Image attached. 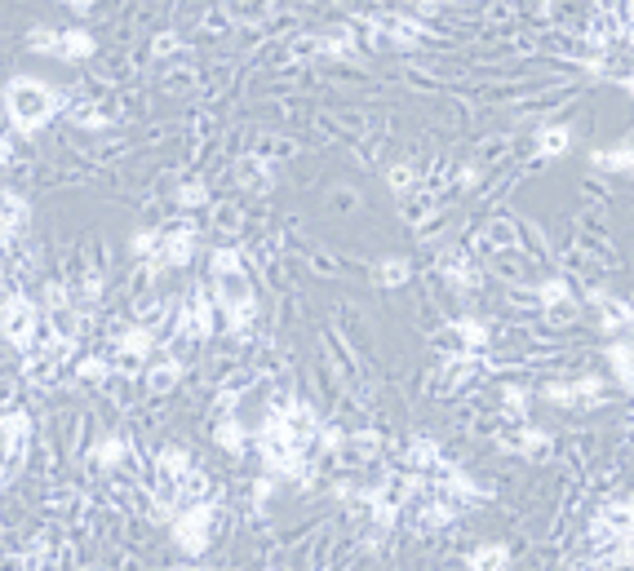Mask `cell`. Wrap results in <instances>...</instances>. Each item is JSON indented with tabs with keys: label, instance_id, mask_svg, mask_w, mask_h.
Masks as SVG:
<instances>
[{
	"label": "cell",
	"instance_id": "6da1fadb",
	"mask_svg": "<svg viewBox=\"0 0 634 571\" xmlns=\"http://www.w3.org/2000/svg\"><path fill=\"white\" fill-rule=\"evenodd\" d=\"M0 103H4V120H9V124H13V133H22V137L40 133L54 115L63 112L58 89H54V85H45V80H36V76H13V80L4 85Z\"/></svg>",
	"mask_w": 634,
	"mask_h": 571
},
{
	"label": "cell",
	"instance_id": "7a4b0ae2",
	"mask_svg": "<svg viewBox=\"0 0 634 571\" xmlns=\"http://www.w3.org/2000/svg\"><path fill=\"white\" fill-rule=\"evenodd\" d=\"M218 523V501H191V505H178L173 518H169V536L173 545L187 554V559H204L209 554V532Z\"/></svg>",
	"mask_w": 634,
	"mask_h": 571
},
{
	"label": "cell",
	"instance_id": "3957f363",
	"mask_svg": "<svg viewBox=\"0 0 634 571\" xmlns=\"http://www.w3.org/2000/svg\"><path fill=\"white\" fill-rule=\"evenodd\" d=\"M40 306L27 297V293H9L4 302H0V337L13 345V350H22V354H31L36 350V337H40Z\"/></svg>",
	"mask_w": 634,
	"mask_h": 571
},
{
	"label": "cell",
	"instance_id": "277c9868",
	"mask_svg": "<svg viewBox=\"0 0 634 571\" xmlns=\"http://www.w3.org/2000/svg\"><path fill=\"white\" fill-rule=\"evenodd\" d=\"M178 333L182 337H196V342H209L218 333V302H213V288H196L182 306H178Z\"/></svg>",
	"mask_w": 634,
	"mask_h": 571
},
{
	"label": "cell",
	"instance_id": "5b68a950",
	"mask_svg": "<svg viewBox=\"0 0 634 571\" xmlns=\"http://www.w3.org/2000/svg\"><path fill=\"white\" fill-rule=\"evenodd\" d=\"M257 457H262V469H266V474H275L279 483H302V487H311V483H315V469L306 465V448L257 443Z\"/></svg>",
	"mask_w": 634,
	"mask_h": 571
},
{
	"label": "cell",
	"instance_id": "8992f818",
	"mask_svg": "<svg viewBox=\"0 0 634 571\" xmlns=\"http://www.w3.org/2000/svg\"><path fill=\"white\" fill-rule=\"evenodd\" d=\"M634 532V496H621V501H608L590 527L595 541H621Z\"/></svg>",
	"mask_w": 634,
	"mask_h": 571
},
{
	"label": "cell",
	"instance_id": "52a82bcc",
	"mask_svg": "<svg viewBox=\"0 0 634 571\" xmlns=\"http://www.w3.org/2000/svg\"><path fill=\"white\" fill-rule=\"evenodd\" d=\"M27 443H31V412L9 408L0 417V452H4V460L18 465V460L27 457Z\"/></svg>",
	"mask_w": 634,
	"mask_h": 571
},
{
	"label": "cell",
	"instance_id": "ba28073f",
	"mask_svg": "<svg viewBox=\"0 0 634 571\" xmlns=\"http://www.w3.org/2000/svg\"><path fill=\"white\" fill-rule=\"evenodd\" d=\"M191 257H196V227H191V222H182V227L160 235V257H155L160 270H164V266L182 270V266H191Z\"/></svg>",
	"mask_w": 634,
	"mask_h": 571
},
{
	"label": "cell",
	"instance_id": "9c48e42d",
	"mask_svg": "<svg viewBox=\"0 0 634 571\" xmlns=\"http://www.w3.org/2000/svg\"><path fill=\"white\" fill-rule=\"evenodd\" d=\"M439 478H444V496H448V501H457V505H462V501H466V505L488 501V487H480V483H475L462 465H453V460H444V465H439Z\"/></svg>",
	"mask_w": 634,
	"mask_h": 571
},
{
	"label": "cell",
	"instance_id": "30bf717a",
	"mask_svg": "<svg viewBox=\"0 0 634 571\" xmlns=\"http://www.w3.org/2000/svg\"><path fill=\"white\" fill-rule=\"evenodd\" d=\"M404 465H408L413 474H430V469H439V465H444V448H439V439H430V434H413V439H408V448H404Z\"/></svg>",
	"mask_w": 634,
	"mask_h": 571
},
{
	"label": "cell",
	"instance_id": "8fae6325",
	"mask_svg": "<svg viewBox=\"0 0 634 571\" xmlns=\"http://www.w3.org/2000/svg\"><path fill=\"white\" fill-rule=\"evenodd\" d=\"M213 443H218L222 452H231V457H245L249 443H254V430H245V421H240L236 412H227V417H218V426H213Z\"/></svg>",
	"mask_w": 634,
	"mask_h": 571
},
{
	"label": "cell",
	"instance_id": "7c38bea8",
	"mask_svg": "<svg viewBox=\"0 0 634 571\" xmlns=\"http://www.w3.org/2000/svg\"><path fill=\"white\" fill-rule=\"evenodd\" d=\"M129 457H133V443H129L125 434H103V439L94 443V452H89V460H94L98 469H125Z\"/></svg>",
	"mask_w": 634,
	"mask_h": 571
},
{
	"label": "cell",
	"instance_id": "4fadbf2b",
	"mask_svg": "<svg viewBox=\"0 0 634 571\" xmlns=\"http://www.w3.org/2000/svg\"><path fill=\"white\" fill-rule=\"evenodd\" d=\"M27 218H31V204L18 195V191H9V186H0V230L13 239L18 230L27 227Z\"/></svg>",
	"mask_w": 634,
	"mask_h": 571
},
{
	"label": "cell",
	"instance_id": "5bb4252c",
	"mask_svg": "<svg viewBox=\"0 0 634 571\" xmlns=\"http://www.w3.org/2000/svg\"><path fill=\"white\" fill-rule=\"evenodd\" d=\"M155 350V333L146 328V324H129L116 333V354L121 359H146Z\"/></svg>",
	"mask_w": 634,
	"mask_h": 571
},
{
	"label": "cell",
	"instance_id": "9a60e30c",
	"mask_svg": "<svg viewBox=\"0 0 634 571\" xmlns=\"http://www.w3.org/2000/svg\"><path fill=\"white\" fill-rule=\"evenodd\" d=\"M94 49H98V40L85 27H67L58 36V58L63 62H85V58H94Z\"/></svg>",
	"mask_w": 634,
	"mask_h": 571
},
{
	"label": "cell",
	"instance_id": "2e32d148",
	"mask_svg": "<svg viewBox=\"0 0 634 571\" xmlns=\"http://www.w3.org/2000/svg\"><path fill=\"white\" fill-rule=\"evenodd\" d=\"M142 381H146L151 394H169V390L182 381V359H155V363H146Z\"/></svg>",
	"mask_w": 634,
	"mask_h": 571
},
{
	"label": "cell",
	"instance_id": "e0dca14e",
	"mask_svg": "<svg viewBox=\"0 0 634 571\" xmlns=\"http://www.w3.org/2000/svg\"><path fill=\"white\" fill-rule=\"evenodd\" d=\"M466 571H510V550L502 545V541H484V545L471 550Z\"/></svg>",
	"mask_w": 634,
	"mask_h": 571
},
{
	"label": "cell",
	"instance_id": "ac0fdd59",
	"mask_svg": "<svg viewBox=\"0 0 634 571\" xmlns=\"http://www.w3.org/2000/svg\"><path fill=\"white\" fill-rule=\"evenodd\" d=\"M462 514V505L457 501H448V496H435V501H421V509H417V523L421 527H430V532H439V527H448L453 518Z\"/></svg>",
	"mask_w": 634,
	"mask_h": 571
},
{
	"label": "cell",
	"instance_id": "d6986e66",
	"mask_svg": "<svg viewBox=\"0 0 634 571\" xmlns=\"http://www.w3.org/2000/svg\"><path fill=\"white\" fill-rule=\"evenodd\" d=\"M555 448V434L550 430H541V426H523L519 430V439H514V452L523 460H537V457H546Z\"/></svg>",
	"mask_w": 634,
	"mask_h": 571
},
{
	"label": "cell",
	"instance_id": "ffe728a7",
	"mask_svg": "<svg viewBox=\"0 0 634 571\" xmlns=\"http://www.w3.org/2000/svg\"><path fill=\"white\" fill-rule=\"evenodd\" d=\"M155 469H160L169 483H178V478H182L187 469H196V465H191V452H187L182 443H164V448L155 452Z\"/></svg>",
	"mask_w": 634,
	"mask_h": 571
},
{
	"label": "cell",
	"instance_id": "44dd1931",
	"mask_svg": "<svg viewBox=\"0 0 634 571\" xmlns=\"http://www.w3.org/2000/svg\"><path fill=\"white\" fill-rule=\"evenodd\" d=\"M568 146H572V128H568V124H541V128H537V155L555 160V155H563Z\"/></svg>",
	"mask_w": 634,
	"mask_h": 571
},
{
	"label": "cell",
	"instance_id": "7402d4cb",
	"mask_svg": "<svg viewBox=\"0 0 634 571\" xmlns=\"http://www.w3.org/2000/svg\"><path fill=\"white\" fill-rule=\"evenodd\" d=\"M608 368H613V377L621 381V390L634 394V345L630 342H613V345H608Z\"/></svg>",
	"mask_w": 634,
	"mask_h": 571
},
{
	"label": "cell",
	"instance_id": "603a6c76",
	"mask_svg": "<svg viewBox=\"0 0 634 571\" xmlns=\"http://www.w3.org/2000/svg\"><path fill=\"white\" fill-rule=\"evenodd\" d=\"M453 333L462 337L466 350H475V354H480V350H488V342H493V328H488L484 319H475V315H462V319L453 324Z\"/></svg>",
	"mask_w": 634,
	"mask_h": 571
},
{
	"label": "cell",
	"instance_id": "cb8c5ba5",
	"mask_svg": "<svg viewBox=\"0 0 634 571\" xmlns=\"http://www.w3.org/2000/svg\"><path fill=\"white\" fill-rule=\"evenodd\" d=\"M209 275L222 284V279H245V257H240V248H218L213 257H209Z\"/></svg>",
	"mask_w": 634,
	"mask_h": 571
},
{
	"label": "cell",
	"instance_id": "d4e9b609",
	"mask_svg": "<svg viewBox=\"0 0 634 571\" xmlns=\"http://www.w3.org/2000/svg\"><path fill=\"white\" fill-rule=\"evenodd\" d=\"M572 390H577V408H604L608 403V381L604 377H581V381H572Z\"/></svg>",
	"mask_w": 634,
	"mask_h": 571
},
{
	"label": "cell",
	"instance_id": "484cf974",
	"mask_svg": "<svg viewBox=\"0 0 634 571\" xmlns=\"http://www.w3.org/2000/svg\"><path fill=\"white\" fill-rule=\"evenodd\" d=\"M236 173H240V182L245 186H271V178H275V169H271V160H262V155H245L240 164H236Z\"/></svg>",
	"mask_w": 634,
	"mask_h": 571
},
{
	"label": "cell",
	"instance_id": "4316f807",
	"mask_svg": "<svg viewBox=\"0 0 634 571\" xmlns=\"http://www.w3.org/2000/svg\"><path fill=\"white\" fill-rule=\"evenodd\" d=\"M112 372H116V363L103 354H89L76 363V381H85V385H103V381H112Z\"/></svg>",
	"mask_w": 634,
	"mask_h": 571
},
{
	"label": "cell",
	"instance_id": "83f0119b",
	"mask_svg": "<svg viewBox=\"0 0 634 571\" xmlns=\"http://www.w3.org/2000/svg\"><path fill=\"white\" fill-rule=\"evenodd\" d=\"M595 169H608V173H630L634 178V146H617V151H595L590 155Z\"/></svg>",
	"mask_w": 634,
	"mask_h": 571
},
{
	"label": "cell",
	"instance_id": "f1b7e54d",
	"mask_svg": "<svg viewBox=\"0 0 634 571\" xmlns=\"http://www.w3.org/2000/svg\"><path fill=\"white\" fill-rule=\"evenodd\" d=\"M378 279H381V288H404V284L413 279L408 257H381V261H378Z\"/></svg>",
	"mask_w": 634,
	"mask_h": 571
},
{
	"label": "cell",
	"instance_id": "f546056e",
	"mask_svg": "<svg viewBox=\"0 0 634 571\" xmlns=\"http://www.w3.org/2000/svg\"><path fill=\"white\" fill-rule=\"evenodd\" d=\"M178 505H191V501H209V478L200 474V469H187L178 483Z\"/></svg>",
	"mask_w": 634,
	"mask_h": 571
},
{
	"label": "cell",
	"instance_id": "4dcf8cb0",
	"mask_svg": "<svg viewBox=\"0 0 634 571\" xmlns=\"http://www.w3.org/2000/svg\"><path fill=\"white\" fill-rule=\"evenodd\" d=\"M572 297V288H568V279H559V275H550L546 284H537V302L546 306V310H555V306H563Z\"/></svg>",
	"mask_w": 634,
	"mask_h": 571
},
{
	"label": "cell",
	"instance_id": "1f68e13d",
	"mask_svg": "<svg viewBox=\"0 0 634 571\" xmlns=\"http://www.w3.org/2000/svg\"><path fill=\"white\" fill-rule=\"evenodd\" d=\"M502 408H506L510 417H519V421H523V417H528V408H532V390H528V385H514V381L502 385Z\"/></svg>",
	"mask_w": 634,
	"mask_h": 571
},
{
	"label": "cell",
	"instance_id": "d6a6232c",
	"mask_svg": "<svg viewBox=\"0 0 634 571\" xmlns=\"http://www.w3.org/2000/svg\"><path fill=\"white\" fill-rule=\"evenodd\" d=\"M129 252H133L138 261H155V257H160V230H133Z\"/></svg>",
	"mask_w": 634,
	"mask_h": 571
},
{
	"label": "cell",
	"instance_id": "836d02e7",
	"mask_svg": "<svg viewBox=\"0 0 634 571\" xmlns=\"http://www.w3.org/2000/svg\"><path fill=\"white\" fill-rule=\"evenodd\" d=\"M58 36H63V31H54V27H31V31H27V49L58 58Z\"/></svg>",
	"mask_w": 634,
	"mask_h": 571
},
{
	"label": "cell",
	"instance_id": "e575fe53",
	"mask_svg": "<svg viewBox=\"0 0 634 571\" xmlns=\"http://www.w3.org/2000/svg\"><path fill=\"white\" fill-rule=\"evenodd\" d=\"M448 279H453V288L457 293H475L480 288V270L475 266H466V261H448V270H444Z\"/></svg>",
	"mask_w": 634,
	"mask_h": 571
},
{
	"label": "cell",
	"instance_id": "d590c367",
	"mask_svg": "<svg viewBox=\"0 0 634 571\" xmlns=\"http://www.w3.org/2000/svg\"><path fill=\"white\" fill-rule=\"evenodd\" d=\"M173 200H178L182 209H204V204H209V186H204V182H182V186L173 191Z\"/></svg>",
	"mask_w": 634,
	"mask_h": 571
},
{
	"label": "cell",
	"instance_id": "8d00e7d4",
	"mask_svg": "<svg viewBox=\"0 0 634 571\" xmlns=\"http://www.w3.org/2000/svg\"><path fill=\"white\" fill-rule=\"evenodd\" d=\"M599 310H604V333H617V328H626V324H630V306H626V302H617V297H608Z\"/></svg>",
	"mask_w": 634,
	"mask_h": 571
},
{
	"label": "cell",
	"instance_id": "74e56055",
	"mask_svg": "<svg viewBox=\"0 0 634 571\" xmlns=\"http://www.w3.org/2000/svg\"><path fill=\"white\" fill-rule=\"evenodd\" d=\"M541 399H546V403H555V408H577V390H572V381H550V385H541Z\"/></svg>",
	"mask_w": 634,
	"mask_h": 571
},
{
	"label": "cell",
	"instance_id": "f35d334b",
	"mask_svg": "<svg viewBox=\"0 0 634 571\" xmlns=\"http://www.w3.org/2000/svg\"><path fill=\"white\" fill-rule=\"evenodd\" d=\"M315 448L320 452H342L346 448V430L342 426H320L315 430Z\"/></svg>",
	"mask_w": 634,
	"mask_h": 571
},
{
	"label": "cell",
	"instance_id": "ab89813d",
	"mask_svg": "<svg viewBox=\"0 0 634 571\" xmlns=\"http://www.w3.org/2000/svg\"><path fill=\"white\" fill-rule=\"evenodd\" d=\"M346 448H355L360 457H373V452L381 448L378 430H355V434H346Z\"/></svg>",
	"mask_w": 634,
	"mask_h": 571
},
{
	"label": "cell",
	"instance_id": "60d3db41",
	"mask_svg": "<svg viewBox=\"0 0 634 571\" xmlns=\"http://www.w3.org/2000/svg\"><path fill=\"white\" fill-rule=\"evenodd\" d=\"M275 492H279V478H275V474H262L254 483V509H266V501H271Z\"/></svg>",
	"mask_w": 634,
	"mask_h": 571
},
{
	"label": "cell",
	"instance_id": "b9f144b4",
	"mask_svg": "<svg viewBox=\"0 0 634 571\" xmlns=\"http://www.w3.org/2000/svg\"><path fill=\"white\" fill-rule=\"evenodd\" d=\"M386 178H390V191H395V195H404V191H413V178H417V173H413L408 164H395Z\"/></svg>",
	"mask_w": 634,
	"mask_h": 571
},
{
	"label": "cell",
	"instance_id": "7bdbcfd3",
	"mask_svg": "<svg viewBox=\"0 0 634 571\" xmlns=\"http://www.w3.org/2000/svg\"><path fill=\"white\" fill-rule=\"evenodd\" d=\"M333 501H342V505H346V501H355V483H346V478H342V483L333 487Z\"/></svg>",
	"mask_w": 634,
	"mask_h": 571
},
{
	"label": "cell",
	"instance_id": "ee69618b",
	"mask_svg": "<svg viewBox=\"0 0 634 571\" xmlns=\"http://www.w3.org/2000/svg\"><path fill=\"white\" fill-rule=\"evenodd\" d=\"M617 559H621L626 567H634V532L630 536H621V554H617Z\"/></svg>",
	"mask_w": 634,
	"mask_h": 571
},
{
	"label": "cell",
	"instance_id": "f6af8a7d",
	"mask_svg": "<svg viewBox=\"0 0 634 571\" xmlns=\"http://www.w3.org/2000/svg\"><path fill=\"white\" fill-rule=\"evenodd\" d=\"M9 160H13V137H9V133H0V169H4Z\"/></svg>",
	"mask_w": 634,
	"mask_h": 571
},
{
	"label": "cell",
	"instance_id": "bcb514c9",
	"mask_svg": "<svg viewBox=\"0 0 634 571\" xmlns=\"http://www.w3.org/2000/svg\"><path fill=\"white\" fill-rule=\"evenodd\" d=\"M457 182H462V186H475V182H480V169H475V164H466V169L457 173Z\"/></svg>",
	"mask_w": 634,
	"mask_h": 571
},
{
	"label": "cell",
	"instance_id": "7dc6e473",
	"mask_svg": "<svg viewBox=\"0 0 634 571\" xmlns=\"http://www.w3.org/2000/svg\"><path fill=\"white\" fill-rule=\"evenodd\" d=\"M63 4H67L71 13H89V9H94V0H63Z\"/></svg>",
	"mask_w": 634,
	"mask_h": 571
},
{
	"label": "cell",
	"instance_id": "c3c4849f",
	"mask_svg": "<svg viewBox=\"0 0 634 571\" xmlns=\"http://www.w3.org/2000/svg\"><path fill=\"white\" fill-rule=\"evenodd\" d=\"M621 89H626V94L634 98V76H621Z\"/></svg>",
	"mask_w": 634,
	"mask_h": 571
},
{
	"label": "cell",
	"instance_id": "681fc988",
	"mask_svg": "<svg viewBox=\"0 0 634 571\" xmlns=\"http://www.w3.org/2000/svg\"><path fill=\"white\" fill-rule=\"evenodd\" d=\"M9 478H13V469H4V465H0V487H4Z\"/></svg>",
	"mask_w": 634,
	"mask_h": 571
},
{
	"label": "cell",
	"instance_id": "f907efd6",
	"mask_svg": "<svg viewBox=\"0 0 634 571\" xmlns=\"http://www.w3.org/2000/svg\"><path fill=\"white\" fill-rule=\"evenodd\" d=\"M0 302H4V261H0Z\"/></svg>",
	"mask_w": 634,
	"mask_h": 571
},
{
	"label": "cell",
	"instance_id": "816d5d0a",
	"mask_svg": "<svg viewBox=\"0 0 634 571\" xmlns=\"http://www.w3.org/2000/svg\"><path fill=\"white\" fill-rule=\"evenodd\" d=\"M626 40H630V45H634V22H630V27H626Z\"/></svg>",
	"mask_w": 634,
	"mask_h": 571
},
{
	"label": "cell",
	"instance_id": "f5cc1de1",
	"mask_svg": "<svg viewBox=\"0 0 634 571\" xmlns=\"http://www.w3.org/2000/svg\"><path fill=\"white\" fill-rule=\"evenodd\" d=\"M626 13H630V22H634V0H626Z\"/></svg>",
	"mask_w": 634,
	"mask_h": 571
},
{
	"label": "cell",
	"instance_id": "db71d44e",
	"mask_svg": "<svg viewBox=\"0 0 634 571\" xmlns=\"http://www.w3.org/2000/svg\"><path fill=\"white\" fill-rule=\"evenodd\" d=\"M626 328H634V306H630V324H626Z\"/></svg>",
	"mask_w": 634,
	"mask_h": 571
},
{
	"label": "cell",
	"instance_id": "11a10c76",
	"mask_svg": "<svg viewBox=\"0 0 634 571\" xmlns=\"http://www.w3.org/2000/svg\"><path fill=\"white\" fill-rule=\"evenodd\" d=\"M187 571H209V567H187Z\"/></svg>",
	"mask_w": 634,
	"mask_h": 571
}]
</instances>
